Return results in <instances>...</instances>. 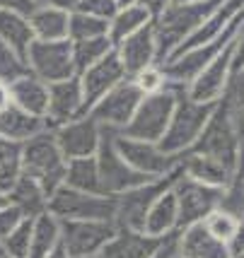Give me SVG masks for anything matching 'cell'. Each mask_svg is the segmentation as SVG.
I'll list each match as a JSON object with an SVG mask.
<instances>
[{
	"instance_id": "obj_15",
	"label": "cell",
	"mask_w": 244,
	"mask_h": 258,
	"mask_svg": "<svg viewBox=\"0 0 244 258\" xmlns=\"http://www.w3.org/2000/svg\"><path fill=\"white\" fill-rule=\"evenodd\" d=\"M102 135H104V128L89 113H82L78 118L54 128L56 143H58V147H61V152H63V157L68 162L70 159L94 157L97 150H100Z\"/></svg>"
},
{
	"instance_id": "obj_12",
	"label": "cell",
	"mask_w": 244,
	"mask_h": 258,
	"mask_svg": "<svg viewBox=\"0 0 244 258\" xmlns=\"http://www.w3.org/2000/svg\"><path fill=\"white\" fill-rule=\"evenodd\" d=\"M172 188H174L179 205V229L193 225V222H201L208 213L220 208L222 203V188L189 179V176L181 174V169L177 171V179L172 183Z\"/></svg>"
},
{
	"instance_id": "obj_53",
	"label": "cell",
	"mask_w": 244,
	"mask_h": 258,
	"mask_svg": "<svg viewBox=\"0 0 244 258\" xmlns=\"http://www.w3.org/2000/svg\"><path fill=\"white\" fill-rule=\"evenodd\" d=\"M82 258H104L102 253H92V256H82Z\"/></svg>"
},
{
	"instance_id": "obj_37",
	"label": "cell",
	"mask_w": 244,
	"mask_h": 258,
	"mask_svg": "<svg viewBox=\"0 0 244 258\" xmlns=\"http://www.w3.org/2000/svg\"><path fill=\"white\" fill-rule=\"evenodd\" d=\"M32 225L34 217H22V222L3 239L0 246L10 258H27L29 256V244H32Z\"/></svg>"
},
{
	"instance_id": "obj_54",
	"label": "cell",
	"mask_w": 244,
	"mask_h": 258,
	"mask_svg": "<svg viewBox=\"0 0 244 258\" xmlns=\"http://www.w3.org/2000/svg\"><path fill=\"white\" fill-rule=\"evenodd\" d=\"M169 258H184V256H181L179 251H174V253H172V256H169Z\"/></svg>"
},
{
	"instance_id": "obj_28",
	"label": "cell",
	"mask_w": 244,
	"mask_h": 258,
	"mask_svg": "<svg viewBox=\"0 0 244 258\" xmlns=\"http://www.w3.org/2000/svg\"><path fill=\"white\" fill-rule=\"evenodd\" d=\"M61 244V220L48 210L34 217L32 225V244L27 258H48Z\"/></svg>"
},
{
	"instance_id": "obj_36",
	"label": "cell",
	"mask_w": 244,
	"mask_h": 258,
	"mask_svg": "<svg viewBox=\"0 0 244 258\" xmlns=\"http://www.w3.org/2000/svg\"><path fill=\"white\" fill-rule=\"evenodd\" d=\"M225 210L239 215L244 213V143L239 147V157H237V164L232 169V176H230V183L225 186L222 191V203Z\"/></svg>"
},
{
	"instance_id": "obj_9",
	"label": "cell",
	"mask_w": 244,
	"mask_h": 258,
	"mask_svg": "<svg viewBox=\"0 0 244 258\" xmlns=\"http://www.w3.org/2000/svg\"><path fill=\"white\" fill-rule=\"evenodd\" d=\"M24 60H27L29 73L41 82H46V85L78 75L75 63H73L70 39H61V41H39V39H34L29 48H27Z\"/></svg>"
},
{
	"instance_id": "obj_10",
	"label": "cell",
	"mask_w": 244,
	"mask_h": 258,
	"mask_svg": "<svg viewBox=\"0 0 244 258\" xmlns=\"http://www.w3.org/2000/svg\"><path fill=\"white\" fill-rule=\"evenodd\" d=\"M116 229L114 220H61V246L70 258L102 253Z\"/></svg>"
},
{
	"instance_id": "obj_25",
	"label": "cell",
	"mask_w": 244,
	"mask_h": 258,
	"mask_svg": "<svg viewBox=\"0 0 244 258\" xmlns=\"http://www.w3.org/2000/svg\"><path fill=\"white\" fill-rule=\"evenodd\" d=\"M10 97L12 104H17L20 109L34 113V116H46V106H48V85L34 78L32 73H27L22 78L10 82Z\"/></svg>"
},
{
	"instance_id": "obj_51",
	"label": "cell",
	"mask_w": 244,
	"mask_h": 258,
	"mask_svg": "<svg viewBox=\"0 0 244 258\" xmlns=\"http://www.w3.org/2000/svg\"><path fill=\"white\" fill-rule=\"evenodd\" d=\"M116 3L123 8V5H133V3H138V0H116Z\"/></svg>"
},
{
	"instance_id": "obj_40",
	"label": "cell",
	"mask_w": 244,
	"mask_h": 258,
	"mask_svg": "<svg viewBox=\"0 0 244 258\" xmlns=\"http://www.w3.org/2000/svg\"><path fill=\"white\" fill-rule=\"evenodd\" d=\"M121 5L116 3V0H82L80 3V12H87V15H94V17H102V20H107L109 22L111 17L116 15Z\"/></svg>"
},
{
	"instance_id": "obj_42",
	"label": "cell",
	"mask_w": 244,
	"mask_h": 258,
	"mask_svg": "<svg viewBox=\"0 0 244 258\" xmlns=\"http://www.w3.org/2000/svg\"><path fill=\"white\" fill-rule=\"evenodd\" d=\"M36 8L34 0H0V10H15V12H22L29 17V12Z\"/></svg>"
},
{
	"instance_id": "obj_41",
	"label": "cell",
	"mask_w": 244,
	"mask_h": 258,
	"mask_svg": "<svg viewBox=\"0 0 244 258\" xmlns=\"http://www.w3.org/2000/svg\"><path fill=\"white\" fill-rule=\"evenodd\" d=\"M24 215L20 213V208H15L12 203H8L5 208H0V244H3V239L10 234L15 227L22 222Z\"/></svg>"
},
{
	"instance_id": "obj_8",
	"label": "cell",
	"mask_w": 244,
	"mask_h": 258,
	"mask_svg": "<svg viewBox=\"0 0 244 258\" xmlns=\"http://www.w3.org/2000/svg\"><path fill=\"white\" fill-rule=\"evenodd\" d=\"M111 140H114V147L121 155L123 162L128 167H133L135 171H140L143 176L160 179V176H167L169 171H174L179 164V157L167 155L157 143L128 138V135L119 133V131H111Z\"/></svg>"
},
{
	"instance_id": "obj_29",
	"label": "cell",
	"mask_w": 244,
	"mask_h": 258,
	"mask_svg": "<svg viewBox=\"0 0 244 258\" xmlns=\"http://www.w3.org/2000/svg\"><path fill=\"white\" fill-rule=\"evenodd\" d=\"M0 39L10 44L20 56H27V48L34 41L29 17L15 10H0Z\"/></svg>"
},
{
	"instance_id": "obj_20",
	"label": "cell",
	"mask_w": 244,
	"mask_h": 258,
	"mask_svg": "<svg viewBox=\"0 0 244 258\" xmlns=\"http://www.w3.org/2000/svg\"><path fill=\"white\" fill-rule=\"evenodd\" d=\"M116 53L121 58L123 70L128 78H133L135 73H140L143 68L155 66L157 63V44H155V32H153V22L145 24L143 29L135 34L126 36L121 44L116 46ZM160 66V63H157Z\"/></svg>"
},
{
	"instance_id": "obj_11",
	"label": "cell",
	"mask_w": 244,
	"mask_h": 258,
	"mask_svg": "<svg viewBox=\"0 0 244 258\" xmlns=\"http://www.w3.org/2000/svg\"><path fill=\"white\" fill-rule=\"evenodd\" d=\"M143 92L135 87V82L131 78L121 80L116 87H111L104 97H102L92 109L89 116L102 125V128H109V131H123L128 121L133 118L138 104L143 101Z\"/></svg>"
},
{
	"instance_id": "obj_31",
	"label": "cell",
	"mask_w": 244,
	"mask_h": 258,
	"mask_svg": "<svg viewBox=\"0 0 244 258\" xmlns=\"http://www.w3.org/2000/svg\"><path fill=\"white\" fill-rule=\"evenodd\" d=\"M66 186L75 188V191L85 193H104L100 179V169H97V159L94 157H82V159H70L66 167ZM107 196V193H104Z\"/></svg>"
},
{
	"instance_id": "obj_56",
	"label": "cell",
	"mask_w": 244,
	"mask_h": 258,
	"mask_svg": "<svg viewBox=\"0 0 244 258\" xmlns=\"http://www.w3.org/2000/svg\"><path fill=\"white\" fill-rule=\"evenodd\" d=\"M242 220H244V213H242Z\"/></svg>"
},
{
	"instance_id": "obj_5",
	"label": "cell",
	"mask_w": 244,
	"mask_h": 258,
	"mask_svg": "<svg viewBox=\"0 0 244 258\" xmlns=\"http://www.w3.org/2000/svg\"><path fill=\"white\" fill-rule=\"evenodd\" d=\"M244 27V10L234 17L230 27L225 29V32L211 41V44H203V46H196V48H189V51H184V53H177V56L167 58L165 63H162V70H165V78L169 85H174V87H189L193 80L199 78L201 73L206 70V66L211 63L213 58L220 53L225 46L232 41L234 36L239 34V29Z\"/></svg>"
},
{
	"instance_id": "obj_44",
	"label": "cell",
	"mask_w": 244,
	"mask_h": 258,
	"mask_svg": "<svg viewBox=\"0 0 244 258\" xmlns=\"http://www.w3.org/2000/svg\"><path fill=\"white\" fill-rule=\"evenodd\" d=\"M138 5H143L145 10L150 12V17L155 20V17H160V15L165 12V8L169 5V0H138Z\"/></svg>"
},
{
	"instance_id": "obj_45",
	"label": "cell",
	"mask_w": 244,
	"mask_h": 258,
	"mask_svg": "<svg viewBox=\"0 0 244 258\" xmlns=\"http://www.w3.org/2000/svg\"><path fill=\"white\" fill-rule=\"evenodd\" d=\"M80 3L82 0H48V5H56V8H61L66 12H75L80 8Z\"/></svg>"
},
{
	"instance_id": "obj_47",
	"label": "cell",
	"mask_w": 244,
	"mask_h": 258,
	"mask_svg": "<svg viewBox=\"0 0 244 258\" xmlns=\"http://www.w3.org/2000/svg\"><path fill=\"white\" fill-rule=\"evenodd\" d=\"M10 104H12V97H10V85L0 80V111H3V109H8Z\"/></svg>"
},
{
	"instance_id": "obj_2",
	"label": "cell",
	"mask_w": 244,
	"mask_h": 258,
	"mask_svg": "<svg viewBox=\"0 0 244 258\" xmlns=\"http://www.w3.org/2000/svg\"><path fill=\"white\" fill-rule=\"evenodd\" d=\"M215 106H218V101L215 104L196 101L184 92V87H179L172 121H169L165 135H162V140L157 145L162 147L167 155H174V157H181L184 152H189L193 143L199 140V135L203 133V128L208 123V118L213 116Z\"/></svg>"
},
{
	"instance_id": "obj_50",
	"label": "cell",
	"mask_w": 244,
	"mask_h": 258,
	"mask_svg": "<svg viewBox=\"0 0 244 258\" xmlns=\"http://www.w3.org/2000/svg\"><path fill=\"white\" fill-rule=\"evenodd\" d=\"M8 203H10V201H8V193H3V191H0V208H5Z\"/></svg>"
},
{
	"instance_id": "obj_52",
	"label": "cell",
	"mask_w": 244,
	"mask_h": 258,
	"mask_svg": "<svg viewBox=\"0 0 244 258\" xmlns=\"http://www.w3.org/2000/svg\"><path fill=\"white\" fill-rule=\"evenodd\" d=\"M177 3H191V0H169V5H177Z\"/></svg>"
},
{
	"instance_id": "obj_39",
	"label": "cell",
	"mask_w": 244,
	"mask_h": 258,
	"mask_svg": "<svg viewBox=\"0 0 244 258\" xmlns=\"http://www.w3.org/2000/svg\"><path fill=\"white\" fill-rule=\"evenodd\" d=\"M135 82V87L143 92V94H155V92L165 90L167 85V78H165V70H162V66H148L143 68L140 73H135L133 78H131Z\"/></svg>"
},
{
	"instance_id": "obj_27",
	"label": "cell",
	"mask_w": 244,
	"mask_h": 258,
	"mask_svg": "<svg viewBox=\"0 0 244 258\" xmlns=\"http://www.w3.org/2000/svg\"><path fill=\"white\" fill-rule=\"evenodd\" d=\"M8 201L20 208V213L24 217H36L48 210V193L41 188L39 181H34L32 176H20L12 183V188L8 191Z\"/></svg>"
},
{
	"instance_id": "obj_16",
	"label": "cell",
	"mask_w": 244,
	"mask_h": 258,
	"mask_svg": "<svg viewBox=\"0 0 244 258\" xmlns=\"http://www.w3.org/2000/svg\"><path fill=\"white\" fill-rule=\"evenodd\" d=\"M234 41H237V36L222 48L218 56L213 58L211 63L206 66V70L191 82L189 87H184V92L189 94L191 99L203 101V104H215V101H220L225 97L230 78H232Z\"/></svg>"
},
{
	"instance_id": "obj_55",
	"label": "cell",
	"mask_w": 244,
	"mask_h": 258,
	"mask_svg": "<svg viewBox=\"0 0 244 258\" xmlns=\"http://www.w3.org/2000/svg\"><path fill=\"white\" fill-rule=\"evenodd\" d=\"M34 3H36V5H46L48 0H34Z\"/></svg>"
},
{
	"instance_id": "obj_35",
	"label": "cell",
	"mask_w": 244,
	"mask_h": 258,
	"mask_svg": "<svg viewBox=\"0 0 244 258\" xmlns=\"http://www.w3.org/2000/svg\"><path fill=\"white\" fill-rule=\"evenodd\" d=\"M203 227L211 232L215 239H220V241H225V244H230L234 239V234L239 232V227H242V217L239 215L230 213V210H225V208H215L213 213H208L203 220Z\"/></svg>"
},
{
	"instance_id": "obj_7",
	"label": "cell",
	"mask_w": 244,
	"mask_h": 258,
	"mask_svg": "<svg viewBox=\"0 0 244 258\" xmlns=\"http://www.w3.org/2000/svg\"><path fill=\"white\" fill-rule=\"evenodd\" d=\"M48 213L58 220H114L116 196L75 191L63 183L48 196Z\"/></svg>"
},
{
	"instance_id": "obj_4",
	"label": "cell",
	"mask_w": 244,
	"mask_h": 258,
	"mask_svg": "<svg viewBox=\"0 0 244 258\" xmlns=\"http://www.w3.org/2000/svg\"><path fill=\"white\" fill-rule=\"evenodd\" d=\"M242 143H244V138L237 131L232 109H230V104L225 99H220L218 106H215V111H213V116L208 118L206 128H203V133L199 135V140L193 143V147H191L189 152H199V155L213 157V159H218V162H222L225 167L234 169Z\"/></svg>"
},
{
	"instance_id": "obj_13",
	"label": "cell",
	"mask_w": 244,
	"mask_h": 258,
	"mask_svg": "<svg viewBox=\"0 0 244 258\" xmlns=\"http://www.w3.org/2000/svg\"><path fill=\"white\" fill-rule=\"evenodd\" d=\"M94 159H97V169H100L102 188H104L107 196H121V193L131 191V188L140 186V183L153 181L150 176H143L140 171H135L133 167H128L123 162L121 155L114 147L109 128H104V135H102L100 150H97Z\"/></svg>"
},
{
	"instance_id": "obj_46",
	"label": "cell",
	"mask_w": 244,
	"mask_h": 258,
	"mask_svg": "<svg viewBox=\"0 0 244 258\" xmlns=\"http://www.w3.org/2000/svg\"><path fill=\"white\" fill-rule=\"evenodd\" d=\"M177 234H179V232H177ZM174 251H177V236H172V239H169V241H167L165 246L160 248V251H157L153 258H169L172 253H174Z\"/></svg>"
},
{
	"instance_id": "obj_34",
	"label": "cell",
	"mask_w": 244,
	"mask_h": 258,
	"mask_svg": "<svg viewBox=\"0 0 244 258\" xmlns=\"http://www.w3.org/2000/svg\"><path fill=\"white\" fill-rule=\"evenodd\" d=\"M94 36H109L107 20L80 10L68 15V39L70 41H82V39H94Z\"/></svg>"
},
{
	"instance_id": "obj_32",
	"label": "cell",
	"mask_w": 244,
	"mask_h": 258,
	"mask_svg": "<svg viewBox=\"0 0 244 258\" xmlns=\"http://www.w3.org/2000/svg\"><path fill=\"white\" fill-rule=\"evenodd\" d=\"M22 176V143L0 138V191L8 193Z\"/></svg>"
},
{
	"instance_id": "obj_1",
	"label": "cell",
	"mask_w": 244,
	"mask_h": 258,
	"mask_svg": "<svg viewBox=\"0 0 244 258\" xmlns=\"http://www.w3.org/2000/svg\"><path fill=\"white\" fill-rule=\"evenodd\" d=\"M220 3L222 0H191V3L167 5L165 12L153 20V32H155V44H157V63L162 66L167 58L174 53V48H177Z\"/></svg>"
},
{
	"instance_id": "obj_43",
	"label": "cell",
	"mask_w": 244,
	"mask_h": 258,
	"mask_svg": "<svg viewBox=\"0 0 244 258\" xmlns=\"http://www.w3.org/2000/svg\"><path fill=\"white\" fill-rule=\"evenodd\" d=\"M244 68V27L237 34V41H234V58H232V73L234 70H242Z\"/></svg>"
},
{
	"instance_id": "obj_14",
	"label": "cell",
	"mask_w": 244,
	"mask_h": 258,
	"mask_svg": "<svg viewBox=\"0 0 244 258\" xmlns=\"http://www.w3.org/2000/svg\"><path fill=\"white\" fill-rule=\"evenodd\" d=\"M177 171H179V164L167 176H160V179H153V181H148V183H140V186H135L131 191L116 196V217H114L116 227L143 229L148 208L153 205V201L165 191L167 186H172V181L177 179Z\"/></svg>"
},
{
	"instance_id": "obj_17",
	"label": "cell",
	"mask_w": 244,
	"mask_h": 258,
	"mask_svg": "<svg viewBox=\"0 0 244 258\" xmlns=\"http://www.w3.org/2000/svg\"><path fill=\"white\" fill-rule=\"evenodd\" d=\"M126 78L128 75L123 70V63H121V58H119V53H116V48H111L109 53L102 58V60H97L94 66H89L82 73H78L82 97H85V111H89L111 87H116Z\"/></svg>"
},
{
	"instance_id": "obj_3",
	"label": "cell",
	"mask_w": 244,
	"mask_h": 258,
	"mask_svg": "<svg viewBox=\"0 0 244 258\" xmlns=\"http://www.w3.org/2000/svg\"><path fill=\"white\" fill-rule=\"evenodd\" d=\"M68 159L54 138V128H44L22 143V174L41 183L48 196L63 186Z\"/></svg>"
},
{
	"instance_id": "obj_18",
	"label": "cell",
	"mask_w": 244,
	"mask_h": 258,
	"mask_svg": "<svg viewBox=\"0 0 244 258\" xmlns=\"http://www.w3.org/2000/svg\"><path fill=\"white\" fill-rule=\"evenodd\" d=\"M85 111V97H82V87H80L78 75L61 82H51L48 85V106H46V125L56 128L63 125L73 118L82 116Z\"/></svg>"
},
{
	"instance_id": "obj_38",
	"label": "cell",
	"mask_w": 244,
	"mask_h": 258,
	"mask_svg": "<svg viewBox=\"0 0 244 258\" xmlns=\"http://www.w3.org/2000/svg\"><path fill=\"white\" fill-rule=\"evenodd\" d=\"M27 73H29V68H27L24 56H20L10 44H5V41L0 39V80L10 85L12 80L22 78Z\"/></svg>"
},
{
	"instance_id": "obj_23",
	"label": "cell",
	"mask_w": 244,
	"mask_h": 258,
	"mask_svg": "<svg viewBox=\"0 0 244 258\" xmlns=\"http://www.w3.org/2000/svg\"><path fill=\"white\" fill-rule=\"evenodd\" d=\"M179 169L184 176H189L193 181H201V183H208V186H215V188H222L230 183V176H232V169L225 167L222 162L213 157H206V155H199V152H184L179 157Z\"/></svg>"
},
{
	"instance_id": "obj_49",
	"label": "cell",
	"mask_w": 244,
	"mask_h": 258,
	"mask_svg": "<svg viewBox=\"0 0 244 258\" xmlns=\"http://www.w3.org/2000/svg\"><path fill=\"white\" fill-rule=\"evenodd\" d=\"M230 258H244V246H242V248H234V251H230Z\"/></svg>"
},
{
	"instance_id": "obj_48",
	"label": "cell",
	"mask_w": 244,
	"mask_h": 258,
	"mask_svg": "<svg viewBox=\"0 0 244 258\" xmlns=\"http://www.w3.org/2000/svg\"><path fill=\"white\" fill-rule=\"evenodd\" d=\"M48 258H70V256H68V251H66V248H63L61 244H58V246H56V251H54V253H51Z\"/></svg>"
},
{
	"instance_id": "obj_22",
	"label": "cell",
	"mask_w": 244,
	"mask_h": 258,
	"mask_svg": "<svg viewBox=\"0 0 244 258\" xmlns=\"http://www.w3.org/2000/svg\"><path fill=\"white\" fill-rule=\"evenodd\" d=\"M143 232L153 236H167L179 232V205H177V196H174L172 186H167L165 191L153 201V205L148 208Z\"/></svg>"
},
{
	"instance_id": "obj_30",
	"label": "cell",
	"mask_w": 244,
	"mask_h": 258,
	"mask_svg": "<svg viewBox=\"0 0 244 258\" xmlns=\"http://www.w3.org/2000/svg\"><path fill=\"white\" fill-rule=\"evenodd\" d=\"M150 22H153L150 12L145 10L143 5H138V3L119 8L116 15L109 20V39H111V44H114V48L121 44L126 36L135 34L138 29H143L145 24H150Z\"/></svg>"
},
{
	"instance_id": "obj_6",
	"label": "cell",
	"mask_w": 244,
	"mask_h": 258,
	"mask_svg": "<svg viewBox=\"0 0 244 258\" xmlns=\"http://www.w3.org/2000/svg\"><path fill=\"white\" fill-rule=\"evenodd\" d=\"M177 94L179 87H174V85H167L165 90L155 92V94H145L143 101L135 109L133 118L119 133L128 135V138H138V140L160 143L169 121H172V113L177 106Z\"/></svg>"
},
{
	"instance_id": "obj_19",
	"label": "cell",
	"mask_w": 244,
	"mask_h": 258,
	"mask_svg": "<svg viewBox=\"0 0 244 258\" xmlns=\"http://www.w3.org/2000/svg\"><path fill=\"white\" fill-rule=\"evenodd\" d=\"M172 236H177V232L167 236H153V234H145L143 229L119 227L116 234L111 236V241L102 248V256L104 258H153Z\"/></svg>"
},
{
	"instance_id": "obj_21",
	"label": "cell",
	"mask_w": 244,
	"mask_h": 258,
	"mask_svg": "<svg viewBox=\"0 0 244 258\" xmlns=\"http://www.w3.org/2000/svg\"><path fill=\"white\" fill-rule=\"evenodd\" d=\"M177 251L184 258H230V246L215 239L203 227V222L179 229L177 234Z\"/></svg>"
},
{
	"instance_id": "obj_33",
	"label": "cell",
	"mask_w": 244,
	"mask_h": 258,
	"mask_svg": "<svg viewBox=\"0 0 244 258\" xmlns=\"http://www.w3.org/2000/svg\"><path fill=\"white\" fill-rule=\"evenodd\" d=\"M73 46V63H75V73H82L85 68L94 66L97 60L109 53L114 44L109 36H94V39H82V41H70Z\"/></svg>"
},
{
	"instance_id": "obj_24",
	"label": "cell",
	"mask_w": 244,
	"mask_h": 258,
	"mask_svg": "<svg viewBox=\"0 0 244 258\" xmlns=\"http://www.w3.org/2000/svg\"><path fill=\"white\" fill-rule=\"evenodd\" d=\"M44 128H48L46 118L24 111L17 104H10L8 109L0 111V138H8V140H15V143H24L32 135L41 133Z\"/></svg>"
},
{
	"instance_id": "obj_26",
	"label": "cell",
	"mask_w": 244,
	"mask_h": 258,
	"mask_svg": "<svg viewBox=\"0 0 244 258\" xmlns=\"http://www.w3.org/2000/svg\"><path fill=\"white\" fill-rule=\"evenodd\" d=\"M68 15L56 5H36L29 12V24H32L34 39L39 41H61L68 39Z\"/></svg>"
}]
</instances>
